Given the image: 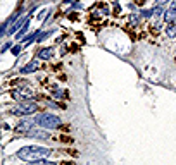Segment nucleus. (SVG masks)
<instances>
[{
  "instance_id": "6",
  "label": "nucleus",
  "mask_w": 176,
  "mask_h": 165,
  "mask_svg": "<svg viewBox=\"0 0 176 165\" xmlns=\"http://www.w3.org/2000/svg\"><path fill=\"white\" fill-rule=\"evenodd\" d=\"M36 67H38V64H36V62H31V64H28V66L24 67V69H21V72H23V74L35 72V71H36Z\"/></svg>"
},
{
  "instance_id": "10",
  "label": "nucleus",
  "mask_w": 176,
  "mask_h": 165,
  "mask_svg": "<svg viewBox=\"0 0 176 165\" xmlns=\"http://www.w3.org/2000/svg\"><path fill=\"white\" fill-rule=\"evenodd\" d=\"M152 14H154V11H142V14L140 16H142V17H150Z\"/></svg>"
},
{
  "instance_id": "13",
  "label": "nucleus",
  "mask_w": 176,
  "mask_h": 165,
  "mask_svg": "<svg viewBox=\"0 0 176 165\" xmlns=\"http://www.w3.org/2000/svg\"><path fill=\"white\" fill-rule=\"evenodd\" d=\"M169 9H171V11H174V12H176V0H173V2H171V7H169Z\"/></svg>"
},
{
  "instance_id": "1",
  "label": "nucleus",
  "mask_w": 176,
  "mask_h": 165,
  "mask_svg": "<svg viewBox=\"0 0 176 165\" xmlns=\"http://www.w3.org/2000/svg\"><path fill=\"white\" fill-rule=\"evenodd\" d=\"M50 153H52V150L45 148V146H24L17 151V157L26 162H35V160L47 158Z\"/></svg>"
},
{
  "instance_id": "11",
  "label": "nucleus",
  "mask_w": 176,
  "mask_h": 165,
  "mask_svg": "<svg viewBox=\"0 0 176 165\" xmlns=\"http://www.w3.org/2000/svg\"><path fill=\"white\" fill-rule=\"evenodd\" d=\"M66 151H68V153L71 155V157H74V158L78 157V151H76V150H66Z\"/></svg>"
},
{
  "instance_id": "8",
  "label": "nucleus",
  "mask_w": 176,
  "mask_h": 165,
  "mask_svg": "<svg viewBox=\"0 0 176 165\" xmlns=\"http://www.w3.org/2000/svg\"><path fill=\"white\" fill-rule=\"evenodd\" d=\"M31 165H57L55 162H49V160H35V162H31Z\"/></svg>"
},
{
  "instance_id": "4",
  "label": "nucleus",
  "mask_w": 176,
  "mask_h": 165,
  "mask_svg": "<svg viewBox=\"0 0 176 165\" xmlns=\"http://www.w3.org/2000/svg\"><path fill=\"white\" fill-rule=\"evenodd\" d=\"M166 34L171 38L176 36V24L174 22H168V26H166Z\"/></svg>"
},
{
  "instance_id": "9",
  "label": "nucleus",
  "mask_w": 176,
  "mask_h": 165,
  "mask_svg": "<svg viewBox=\"0 0 176 165\" xmlns=\"http://www.w3.org/2000/svg\"><path fill=\"white\" fill-rule=\"evenodd\" d=\"M59 140L60 141H62V143H73V138H69V136H66V134H64V136H60V138H59Z\"/></svg>"
},
{
  "instance_id": "14",
  "label": "nucleus",
  "mask_w": 176,
  "mask_h": 165,
  "mask_svg": "<svg viewBox=\"0 0 176 165\" xmlns=\"http://www.w3.org/2000/svg\"><path fill=\"white\" fill-rule=\"evenodd\" d=\"M157 2V5H162V4H166V2H169V0H155Z\"/></svg>"
},
{
  "instance_id": "5",
  "label": "nucleus",
  "mask_w": 176,
  "mask_h": 165,
  "mask_svg": "<svg viewBox=\"0 0 176 165\" xmlns=\"http://www.w3.org/2000/svg\"><path fill=\"white\" fill-rule=\"evenodd\" d=\"M164 21L166 22H174L176 21V12L171 11V9H168V11H166V14H164Z\"/></svg>"
},
{
  "instance_id": "15",
  "label": "nucleus",
  "mask_w": 176,
  "mask_h": 165,
  "mask_svg": "<svg viewBox=\"0 0 176 165\" xmlns=\"http://www.w3.org/2000/svg\"><path fill=\"white\" fill-rule=\"evenodd\" d=\"M60 165H73V162H60Z\"/></svg>"
},
{
  "instance_id": "2",
  "label": "nucleus",
  "mask_w": 176,
  "mask_h": 165,
  "mask_svg": "<svg viewBox=\"0 0 176 165\" xmlns=\"http://www.w3.org/2000/svg\"><path fill=\"white\" fill-rule=\"evenodd\" d=\"M35 122L43 129H57V127H60V124H62L60 119L57 117V115H52V114H40Z\"/></svg>"
},
{
  "instance_id": "3",
  "label": "nucleus",
  "mask_w": 176,
  "mask_h": 165,
  "mask_svg": "<svg viewBox=\"0 0 176 165\" xmlns=\"http://www.w3.org/2000/svg\"><path fill=\"white\" fill-rule=\"evenodd\" d=\"M36 103L35 102H21L17 107L14 108V114L16 115H28V114H33L36 112Z\"/></svg>"
},
{
  "instance_id": "12",
  "label": "nucleus",
  "mask_w": 176,
  "mask_h": 165,
  "mask_svg": "<svg viewBox=\"0 0 176 165\" xmlns=\"http://www.w3.org/2000/svg\"><path fill=\"white\" fill-rule=\"evenodd\" d=\"M19 52H21V47H14V48H12V53H14V55H17Z\"/></svg>"
},
{
  "instance_id": "7",
  "label": "nucleus",
  "mask_w": 176,
  "mask_h": 165,
  "mask_svg": "<svg viewBox=\"0 0 176 165\" xmlns=\"http://www.w3.org/2000/svg\"><path fill=\"white\" fill-rule=\"evenodd\" d=\"M50 57H52V48L40 50V59H50Z\"/></svg>"
}]
</instances>
